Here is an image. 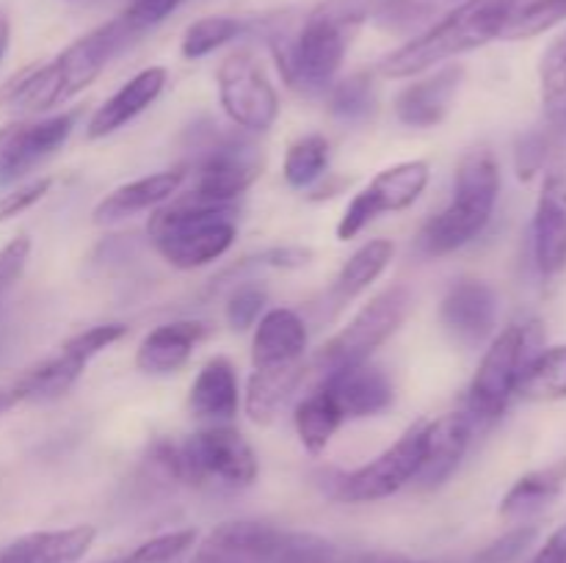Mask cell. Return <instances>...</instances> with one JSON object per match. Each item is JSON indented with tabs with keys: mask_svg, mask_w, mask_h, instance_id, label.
<instances>
[{
	"mask_svg": "<svg viewBox=\"0 0 566 563\" xmlns=\"http://www.w3.org/2000/svg\"><path fill=\"white\" fill-rule=\"evenodd\" d=\"M136 42L125 22L116 20L94 28L86 36L75 39L66 50H61L50 64H36L22 70L0 88V103L36 114L66 103L70 97L92 86L111 59L122 53L127 44Z\"/></svg>",
	"mask_w": 566,
	"mask_h": 563,
	"instance_id": "1",
	"label": "cell"
},
{
	"mask_svg": "<svg viewBox=\"0 0 566 563\" xmlns=\"http://www.w3.org/2000/svg\"><path fill=\"white\" fill-rule=\"evenodd\" d=\"M374 9L370 0H332L307 17L296 36L274 42L276 64L287 86L307 94L329 88L354 31Z\"/></svg>",
	"mask_w": 566,
	"mask_h": 563,
	"instance_id": "2",
	"label": "cell"
},
{
	"mask_svg": "<svg viewBox=\"0 0 566 563\" xmlns=\"http://www.w3.org/2000/svg\"><path fill=\"white\" fill-rule=\"evenodd\" d=\"M517 9L520 0H468L457 11L418 33L412 42L392 50L379 64V75L415 77L440 61L484 47L486 42L501 36Z\"/></svg>",
	"mask_w": 566,
	"mask_h": 563,
	"instance_id": "3",
	"label": "cell"
},
{
	"mask_svg": "<svg viewBox=\"0 0 566 563\" xmlns=\"http://www.w3.org/2000/svg\"><path fill=\"white\" fill-rule=\"evenodd\" d=\"M497 193H501V169L492 149H470L453 177L451 204L426 221L418 235V252L426 257H446L475 241L495 213Z\"/></svg>",
	"mask_w": 566,
	"mask_h": 563,
	"instance_id": "4",
	"label": "cell"
},
{
	"mask_svg": "<svg viewBox=\"0 0 566 563\" xmlns=\"http://www.w3.org/2000/svg\"><path fill=\"white\" fill-rule=\"evenodd\" d=\"M235 213V204H208L180 196L149 215L147 232L166 263L193 270L230 252L238 237Z\"/></svg>",
	"mask_w": 566,
	"mask_h": 563,
	"instance_id": "5",
	"label": "cell"
},
{
	"mask_svg": "<svg viewBox=\"0 0 566 563\" xmlns=\"http://www.w3.org/2000/svg\"><path fill=\"white\" fill-rule=\"evenodd\" d=\"M539 323H514L492 340L468 390L470 423H495L506 412L509 401L517 392L520 375L539 353Z\"/></svg>",
	"mask_w": 566,
	"mask_h": 563,
	"instance_id": "6",
	"label": "cell"
},
{
	"mask_svg": "<svg viewBox=\"0 0 566 563\" xmlns=\"http://www.w3.org/2000/svg\"><path fill=\"white\" fill-rule=\"evenodd\" d=\"M412 309V290L407 285H392L387 290L376 293L352 320L346 329L337 331L318 353H315V368L321 373L346 368V364L368 362L376 348L385 346Z\"/></svg>",
	"mask_w": 566,
	"mask_h": 563,
	"instance_id": "7",
	"label": "cell"
},
{
	"mask_svg": "<svg viewBox=\"0 0 566 563\" xmlns=\"http://www.w3.org/2000/svg\"><path fill=\"white\" fill-rule=\"evenodd\" d=\"M177 450H180V484L247 489L258 480V456L252 445L230 425L197 431L182 445H177Z\"/></svg>",
	"mask_w": 566,
	"mask_h": 563,
	"instance_id": "8",
	"label": "cell"
},
{
	"mask_svg": "<svg viewBox=\"0 0 566 563\" xmlns=\"http://www.w3.org/2000/svg\"><path fill=\"white\" fill-rule=\"evenodd\" d=\"M202 149L205 152L193 163V185L186 193L197 202L235 204L238 196L249 191L254 180L263 174V152L247 136L216 132V138H210Z\"/></svg>",
	"mask_w": 566,
	"mask_h": 563,
	"instance_id": "9",
	"label": "cell"
},
{
	"mask_svg": "<svg viewBox=\"0 0 566 563\" xmlns=\"http://www.w3.org/2000/svg\"><path fill=\"white\" fill-rule=\"evenodd\" d=\"M216 81L221 108L232 125L247 132H265L274 127L280 116V94L252 53L238 50L227 55L216 72Z\"/></svg>",
	"mask_w": 566,
	"mask_h": 563,
	"instance_id": "10",
	"label": "cell"
},
{
	"mask_svg": "<svg viewBox=\"0 0 566 563\" xmlns=\"http://www.w3.org/2000/svg\"><path fill=\"white\" fill-rule=\"evenodd\" d=\"M429 177L431 169L426 160H403V163L379 171L370 185L359 191L343 210L340 221H337V241L357 237L381 213H398V210L412 208L429 185Z\"/></svg>",
	"mask_w": 566,
	"mask_h": 563,
	"instance_id": "11",
	"label": "cell"
},
{
	"mask_svg": "<svg viewBox=\"0 0 566 563\" xmlns=\"http://www.w3.org/2000/svg\"><path fill=\"white\" fill-rule=\"evenodd\" d=\"M423 431L426 419H418L403 431L401 439L387 447L374 461L363 464L354 472L343 475L337 480L335 495L346 502H374L396 495L403 486L412 484L420 467V453H423Z\"/></svg>",
	"mask_w": 566,
	"mask_h": 563,
	"instance_id": "12",
	"label": "cell"
},
{
	"mask_svg": "<svg viewBox=\"0 0 566 563\" xmlns=\"http://www.w3.org/2000/svg\"><path fill=\"white\" fill-rule=\"evenodd\" d=\"M81 119V108L39 121H11L0 127V188L22 180L33 166L59 152Z\"/></svg>",
	"mask_w": 566,
	"mask_h": 563,
	"instance_id": "13",
	"label": "cell"
},
{
	"mask_svg": "<svg viewBox=\"0 0 566 563\" xmlns=\"http://www.w3.org/2000/svg\"><path fill=\"white\" fill-rule=\"evenodd\" d=\"M291 530L254 519H232L216 524L197 550L193 561L210 563H276L285 552Z\"/></svg>",
	"mask_w": 566,
	"mask_h": 563,
	"instance_id": "14",
	"label": "cell"
},
{
	"mask_svg": "<svg viewBox=\"0 0 566 563\" xmlns=\"http://www.w3.org/2000/svg\"><path fill=\"white\" fill-rule=\"evenodd\" d=\"M321 386L337 403L343 419L374 417V414H381L385 408H390L392 397H396L390 375L370 362L329 370V373H324Z\"/></svg>",
	"mask_w": 566,
	"mask_h": 563,
	"instance_id": "15",
	"label": "cell"
},
{
	"mask_svg": "<svg viewBox=\"0 0 566 563\" xmlns=\"http://www.w3.org/2000/svg\"><path fill=\"white\" fill-rule=\"evenodd\" d=\"M470 436H473V423H470L468 412L442 414L434 423L426 419L423 453H420V467L412 484L418 489H437L446 484L462 464Z\"/></svg>",
	"mask_w": 566,
	"mask_h": 563,
	"instance_id": "16",
	"label": "cell"
},
{
	"mask_svg": "<svg viewBox=\"0 0 566 563\" xmlns=\"http://www.w3.org/2000/svg\"><path fill=\"white\" fill-rule=\"evenodd\" d=\"M440 318L451 337L462 346H481L497 323V296L486 282L462 279L442 298Z\"/></svg>",
	"mask_w": 566,
	"mask_h": 563,
	"instance_id": "17",
	"label": "cell"
},
{
	"mask_svg": "<svg viewBox=\"0 0 566 563\" xmlns=\"http://www.w3.org/2000/svg\"><path fill=\"white\" fill-rule=\"evenodd\" d=\"M534 257L545 276L566 268V174L551 171L542 182L534 215Z\"/></svg>",
	"mask_w": 566,
	"mask_h": 563,
	"instance_id": "18",
	"label": "cell"
},
{
	"mask_svg": "<svg viewBox=\"0 0 566 563\" xmlns=\"http://www.w3.org/2000/svg\"><path fill=\"white\" fill-rule=\"evenodd\" d=\"M307 353V326L293 309L276 307L260 318L252 340L254 370L296 368Z\"/></svg>",
	"mask_w": 566,
	"mask_h": 563,
	"instance_id": "19",
	"label": "cell"
},
{
	"mask_svg": "<svg viewBox=\"0 0 566 563\" xmlns=\"http://www.w3.org/2000/svg\"><path fill=\"white\" fill-rule=\"evenodd\" d=\"M186 177V169H169L114 188V191L94 208V224H116V221L130 219V215L142 213V210H153L158 208V204L169 202V199L182 188Z\"/></svg>",
	"mask_w": 566,
	"mask_h": 563,
	"instance_id": "20",
	"label": "cell"
},
{
	"mask_svg": "<svg viewBox=\"0 0 566 563\" xmlns=\"http://www.w3.org/2000/svg\"><path fill=\"white\" fill-rule=\"evenodd\" d=\"M164 86H166L164 66H149V70H142L138 75H133L119 92L111 94V97L94 110L92 119H88L86 125V136L105 138L111 136V132H116L122 125L136 119L144 108H149V105L160 97Z\"/></svg>",
	"mask_w": 566,
	"mask_h": 563,
	"instance_id": "21",
	"label": "cell"
},
{
	"mask_svg": "<svg viewBox=\"0 0 566 563\" xmlns=\"http://www.w3.org/2000/svg\"><path fill=\"white\" fill-rule=\"evenodd\" d=\"M97 539L92 524L64 530H39L0 546V563H77Z\"/></svg>",
	"mask_w": 566,
	"mask_h": 563,
	"instance_id": "22",
	"label": "cell"
},
{
	"mask_svg": "<svg viewBox=\"0 0 566 563\" xmlns=\"http://www.w3.org/2000/svg\"><path fill=\"white\" fill-rule=\"evenodd\" d=\"M464 70L446 66L437 75L415 81L396 97V116L407 127H437L451 110Z\"/></svg>",
	"mask_w": 566,
	"mask_h": 563,
	"instance_id": "23",
	"label": "cell"
},
{
	"mask_svg": "<svg viewBox=\"0 0 566 563\" xmlns=\"http://www.w3.org/2000/svg\"><path fill=\"white\" fill-rule=\"evenodd\" d=\"M205 337H208V326L202 320H171V323L158 326L138 346L136 368L153 375L177 373Z\"/></svg>",
	"mask_w": 566,
	"mask_h": 563,
	"instance_id": "24",
	"label": "cell"
},
{
	"mask_svg": "<svg viewBox=\"0 0 566 563\" xmlns=\"http://www.w3.org/2000/svg\"><path fill=\"white\" fill-rule=\"evenodd\" d=\"M188 406L199 419H232L241 406V384L230 359L216 357L199 370L188 392Z\"/></svg>",
	"mask_w": 566,
	"mask_h": 563,
	"instance_id": "25",
	"label": "cell"
},
{
	"mask_svg": "<svg viewBox=\"0 0 566 563\" xmlns=\"http://www.w3.org/2000/svg\"><path fill=\"white\" fill-rule=\"evenodd\" d=\"M564 484H566V458L551 464V467H542L536 469V472L523 475V478H520L501 500V517L525 519L545 511V508L562 495Z\"/></svg>",
	"mask_w": 566,
	"mask_h": 563,
	"instance_id": "26",
	"label": "cell"
},
{
	"mask_svg": "<svg viewBox=\"0 0 566 563\" xmlns=\"http://www.w3.org/2000/svg\"><path fill=\"white\" fill-rule=\"evenodd\" d=\"M86 364L88 362L72 357V353L59 351L55 357L42 359L39 364L28 368L14 381V390L20 401H55V397L66 395L77 384Z\"/></svg>",
	"mask_w": 566,
	"mask_h": 563,
	"instance_id": "27",
	"label": "cell"
},
{
	"mask_svg": "<svg viewBox=\"0 0 566 563\" xmlns=\"http://www.w3.org/2000/svg\"><path fill=\"white\" fill-rule=\"evenodd\" d=\"M304 364L296 368H263L249 375L247 414L252 423H271L287 397L296 392L304 379Z\"/></svg>",
	"mask_w": 566,
	"mask_h": 563,
	"instance_id": "28",
	"label": "cell"
},
{
	"mask_svg": "<svg viewBox=\"0 0 566 563\" xmlns=\"http://www.w3.org/2000/svg\"><path fill=\"white\" fill-rule=\"evenodd\" d=\"M539 81L547 132L556 147H566V33H562L542 55Z\"/></svg>",
	"mask_w": 566,
	"mask_h": 563,
	"instance_id": "29",
	"label": "cell"
},
{
	"mask_svg": "<svg viewBox=\"0 0 566 563\" xmlns=\"http://www.w3.org/2000/svg\"><path fill=\"white\" fill-rule=\"evenodd\" d=\"M464 3L468 0H379L374 20L381 31L403 36V33L426 31Z\"/></svg>",
	"mask_w": 566,
	"mask_h": 563,
	"instance_id": "30",
	"label": "cell"
},
{
	"mask_svg": "<svg viewBox=\"0 0 566 563\" xmlns=\"http://www.w3.org/2000/svg\"><path fill=\"white\" fill-rule=\"evenodd\" d=\"M392 254H396V246L390 241H385V237H376V241H368L363 248H357L352 254V259L340 268V274H337L335 287H332L335 301L346 304L363 290H368L385 274Z\"/></svg>",
	"mask_w": 566,
	"mask_h": 563,
	"instance_id": "31",
	"label": "cell"
},
{
	"mask_svg": "<svg viewBox=\"0 0 566 563\" xmlns=\"http://www.w3.org/2000/svg\"><path fill=\"white\" fill-rule=\"evenodd\" d=\"M293 423H296V434L302 439L304 450L313 453V456H321L326 450V445L332 442V436L337 434L346 419H343L340 408L332 401L329 392L324 386H318L315 392H310L302 403L296 406V414H293Z\"/></svg>",
	"mask_w": 566,
	"mask_h": 563,
	"instance_id": "32",
	"label": "cell"
},
{
	"mask_svg": "<svg viewBox=\"0 0 566 563\" xmlns=\"http://www.w3.org/2000/svg\"><path fill=\"white\" fill-rule=\"evenodd\" d=\"M517 395L525 401H564L566 397V346L539 351L523 370Z\"/></svg>",
	"mask_w": 566,
	"mask_h": 563,
	"instance_id": "33",
	"label": "cell"
},
{
	"mask_svg": "<svg viewBox=\"0 0 566 563\" xmlns=\"http://www.w3.org/2000/svg\"><path fill=\"white\" fill-rule=\"evenodd\" d=\"M398 555H381V552H343L332 541L313 533H291L285 552L276 563H401Z\"/></svg>",
	"mask_w": 566,
	"mask_h": 563,
	"instance_id": "34",
	"label": "cell"
},
{
	"mask_svg": "<svg viewBox=\"0 0 566 563\" xmlns=\"http://www.w3.org/2000/svg\"><path fill=\"white\" fill-rule=\"evenodd\" d=\"M329 114L346 125H359L376 110L374 72H354L329 88Z\"/></svg>",
	"mask_w": 566,
	"mask_h": 563,
	"instance_id": "35",
	"label": "cell"
},
{
	"mask_svg": "<svg viewBox=\"0 0 566 563\" xmlns=\"http://www.w3.org/2000/svg\"><path fill=\"white\" fill-rule=\"evenodd\" d=\"M326 166H329V141L321 132H307L287 147L282 174L291 188H310L324 174Z\"/></svg>",
	"mask_w": 566,
	"mask_h": 563,
	"instance_id": "36",
	"label": "cell"
},
{
	"mask_svg": "<svg viewBox=\"0 0 566 563\" xmlns=\"http://www.w3.org/2000/svg\"><path fill=\"white\" fill-rule=\"evenodd\" d=\"M243 33V22L235 17H202L193 25H188V31L182 33L180 53L186 59L197 61L210 55L213 50L224 47L232 39H238Z\"/></svg>",
	"mask_w": 566,
	"mask_h": 563,
	"instance_id": "37",
	"label": "cell"
},
{
	"mask_svg": "<svg viewBox=\"0 0 566 563\" xmlns=\"http://www.w3.org/2000/svg\"><path fill=\"white\" fill-rule=\"evenodd\" d=\"M566 20V0H531L520 6L512 14L509 25L503 28V39H531L551 31L558 22Z\"/></svg>",
	"mask_w": 566,
	"mask_h": 563,
	"instance_id": "38",
	"label": "cell"
},
{
	"mask_svg": "<svg viewBox=\"0 0 566 563\" xmlns=\"http://www.w3.org/2000/svg\"><path fill=\"white\" fill-rule=\"evenodd\" d=\"M193 544H197V530H171L127 552L125 563H171L175 557L186 555Z\"/></svg>",
	"mask_w": 566,
	"mask_h": 563,
	"instance_id": "39",
	"label": "cell"
},
{
	"mask_svg": "<svg viewBox=\"0 0 566 563\" xmlns=\"http://www.w3.org/2000/svg\"><path fill=\"white\" fill-rule=\"evenodd\" d=\"M265 301H269V293L263 290L260 285H241L232 290V296L227 298V323L232 326L235 331H247L252 329L254 323L263 315Z\"/></svg>",
	"mask_w": 566,
	"mask_h": 563,
	"instance_id": "40",
	"label": "cell"
},
{
	"mask_svg": "<svg viewBox=\"0 0 566 563\" xmlns=\"http://www.w3.org/2000/svg\"><path fill=\"white\" fill-rule=\"evenodd\" d=\"M553 138L547 130H528L517 138V147H514V163H517L520 180H531L536 171L545 169L547 158L553 152Z\"/></svg>",
	"mask_w": 566,
	"mask_h": 563,
	"instance_id": "41",
	"label": "cell"
},
{
	"mask_svg": "<svg viewBox=\"0 0 566 563\" xmlns=\"http://www.w3.org/2000/svg\"><path fill=\"white\" fill-rule=\"evenodd\" d=\"M125 334H127L125 323L92 326V329H86V331H81V334L70 337V340L61 346V351H66V353H72V357L88 362V359H94L97 353H103L105 348H111L114 342H119Z\"/></svg>",
	"mask_w": 566,
	"mask_h": 563,
	"instance_id": "42",
	"label": "cell"
},
{
	"mask_svg": "<svg viewBox=\"0 0 566 563\" xmlns=\"http://www.w3.org/2000/svg\"><path fill=\"white\" fill-rule=\"evenodd\" d=\"M180 3L182 0H133V3L122 11L119 20L125 22L127 31L138 39L142 33L160 25V22H164Z\"/></svg>",
	"mask_w": 566,
	"mask_h": 563,
	"instance_id": "43",
	"label": "cell"
},
{
	"mask_svg": "<svg viewBox=\"0 0 566 563\" xmlns=\"http://www.w3.org/2000/svg\"><path fill=\"white\" fill-rule=\"evenodd\" d=\"M534 539H536L534 524L514 528V530H509L506 535H501V539L492 541L490 546H484V550L475 555L473 563H512V561H517V557L523 555L531 544H534Z\"/></svg>",
	"mask_w": 566,
	"mask_h": 563,
	"instance_id": "44",
	"label": "cell"
},
{
	"mask_svg": "<svg viewBox=\"0 0 566 563\" xmlns=\"http://www.w3.org/2000/svg\"><path fill=\"white\" fill-rule=\"evenodd\" d=\"M313 252L310 248L298 246H285V248H265V252L252 254V257H243L241 263L232 270L243 268H302V265L310 263Z\"/></svg>",
	"mask_w": 566,
	"mask_h": 563,
	"instance_id": "45",
	"label": "cell"
},
{
	"mask_svg": "<svg viewBox=\"0 0 566 563\" xmlns=\"http://www.w3.org/2000/svg\"><path fill=\"white\" fill-rule=\"evenodd\" d=\"M28 257H31V237L17 235L14 241L0 248V296L25 274Z\"/></svg>",
	"mask_w": 566,
	"mask_h": 563,
	"instance_id": "46",
	"label": "cell"
},
{
	"mask_svg": "<svg viewBox=\"0 0 566 563\" xmlns=\"http://www.w3.org/2000/svg\"><path fill=\"white\" fill-rule=\"evenodd\" d=\"M50 188H53V177H39V180L28 182V185H20L17 191L0 196V221L25 213V210L33 208L39 199L48 196Z\"/></svg>",
	"mask_w": 566,
	"mask_h": 563,
	"instance_id": "47",
	"label": "cell"
},
{
	"mask_svg": "<svg viewBox=\"0 0 566 563\" xmlns=\"http://www.w3.org/2000/svg\"><path fill=\"white\" fill-rule=\"evenodd\" d=\"M531 563H566V524H562V528L542 544V550L536 552V557Z\"/></svg>",
	"mask_w": 566,
	"mask_h": 563,
	"instance_id": "48",
	"label": "cell"
},
{
	"mask_svg": "<svg viewBox=\"0 0 566 563\" xmlns=\"http://www.w3.org/2000/svg\"><path fill=\"white\" fill-rule=\"evenodd\" d=\"M17 403H20V395H17L14 386H0V414L11 412Z\"/></svg>",
	"mask_w": 566,
	"mask_h": 563,
	"instance_id": "49",
	"label": "cell"
},
{
	"mask_svg": "<svg viewBox=\"0 0 566 563\" xmlns=\"http://www.w3.org/2000/svg\"><path fill=\"white\" fill-rule=\"evenodd\" d=\"M6 47H9V25L0 28V61H3Z\"/></svg>",
	"mask_w": 566,
	"mask_h": 563,
	"instance_id": "50",
	"label": "cell"
},
{
	"mask_svg": "<svg viewBox=\"0 0 566 563\" xmlns=\"http://www.w3.org/2000/svg\"><path fill=\"white\" fill-rule=\"evenodd\" d=\"M97 563H125V555H122V557H108V561H97Z\"/></svg>",
	"mask_w": 566,
	"mask_h": 563,
	"instance_id": "51",
	"label": "cell"
},
{
	"mask_svg": "<svg viewBox=\"0 0 566 563\" xmlns=\"http://www.w3.org/2000/svg\"><path fill=\"white\" fill-rule=\"evenodd\" d=\"M6 25H9V22H6V17L0 14V28H6Z\"/></svg>",
	"mask_w": 566,
	"mask_h": 563,
	"instance_id": "52",
	"label": "cell"
},
{
	"mask_svg": "<svg viewBox=\"0 0 566 563\" xmlns=\"http://www.w3.org/2000/svg\"><path fill=\"white\" fill-rule=\"evenodd\" d=\"M401 563H409V561H401ZM423 563H437V561H423Z\"/></svg>",
	"mask_w": 566,
	"mask_h": 563,
	"instance_id": "53",
	"label": "cell"
},
{
	"mask_svg": "<svg viewBox=\"0 0 566 563\" xmlns=\"http://www.w3.org/2000/svg\"><path fill=\"white\" fill-rule=\"evenodd\" d=\"M193 563H210V561H193Z\"/></svg>",
	"mask_w": 566,
	"mask_h": 563,
	"instance_id": "54",
	"label": "cell"
}]
</instances>
